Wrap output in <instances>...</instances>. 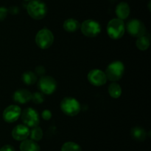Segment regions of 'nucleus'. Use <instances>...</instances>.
Returning <instances> with one entry per match:
<instances>
[{
  "instance_id": "9b49d317",
  "label": "nucleus",
  "mask_w": 151,
  "mask_h": 151,
  "mask_svg": "<svg viewBox=\"0 0 151 151\" xmlns=\"http://www.w3.org/2000/svg\"><path fill=\"white\" fill-rule=\"evenodd\" d=\"M21 113H22V109L20 107L15 105H10L6 107L3 112V119L7 123L15 122L21 116Z\"/></svg>"
},
{
  "instance_id": "39448f33",
  "label": "nucleus",
  "mask_w": 151,
  "mask_h": 151,
  "mask_svg": "<svg viewBox=\"0 0 151 151\" xmlns=\"http://www.w3.org/2000/svg\"><path fill=\"white\" fill-rule=\"evenodd\" d=\"M54 41V36L51 30L44 28L37 33L35 36V43L41 49L45 50L52 46Z\"/></svg>"
},
{
  "instance_id": "bb28decb",
  "label": "nucleus",
  "mask_w": 151,
  "mask_h": 151,
  "mask_svg": "<svg viewBox=\"0 0 151 151\" xmlns=\"http://www.w3.org/2000/svg\"><path fill=\"white\" fill-rule=\"evenodd\" d=\"M0 151H16V150H15V148L13 147L12 145L6 144V145H4V146L0 149Z\"/></svg>"
},
{
  "instance_id": "2eb2a0df",
  "label": "nucleus",
  "mask_w": 151,
  "mask_h": 151,
  "mask_svg": "<svg viewBox=\"0 0 151 151\" xmlns=\"http://www.w3.org/2000/svg\"><path fill=\"white\" fill-rule=\"evenodd\" d=\"M21 151H41V147L36 142L32 139H25L22 141L19 146Z\"/></svg>"
},
{
  "instance_id": "393cba45",
  "label": "nucleus",
  "mask_w": 151,
  "mask_h": 151,
  "mask_svg": "<svg viewBox=\"0 0 151 151\" xmlns=\"http://www.w3.org/2000/svg\"><path fill=\"white\" fill-rule=\"evenodd\" d=\"M52 113L50 110H43L42 113H41V116H42L43 119L47 120V121H48L52 118Z\"/></svg>"
},
{
  "instance_id": "f257e3e1",
  "label": "nucleus",
  "mask_w": 151,
  "mask_h": 151,
  "mask_svg": "<svg viewBox=\"0 0 151 151\" xmlns=\"http://www.w3.org/2000/svg\"><path fill=\"white\" fill-rule=\"evenodd\" d=\"M27 10L31 18L39 20L47 15V7L45 3L41 0H32L28 3Z\"/></svg>"
},
{
  "instance_id": "a211bd4d",
  "label": "nucleus",
  "mask_w": 151,
  "mask_h": 151,
  "mask_svg": "<svg viewBox=\"0 0 151 151\" xmlns=\"http://www.w3.org/2000/svg\"><path fill=\"white\" fill-rule=\"evenodd\" d=\"M108 90H109V95L114 99H118L122 95V88H121L120 85L116 81L109 84Z\"/></svg>"
},
{
  "instance_id": "5701e85b",
  "label": "nucleus",
  "mask_w": 151,
  "mask_h": 151,
  "mask_svg": "<svg viewBox=\"0 0 151 151\" xmlns=\"http://www.w3.org/2000/svg\"><path fill=\"white\" fill-rule=\"evenodd\" d=\"M31 100L35 104H37V105L43 103L44 101V93H42L41 92H35L34 93H32Z\"/></svg>"
},
{
  "instance_id": "423d86ee",
  "label": "nucleus",
  "mask_w": 151,
  "mask_h": 151,
  "mask_svg": "<svg viewBox=\"0 0 151 151\" xmlns=\"http://www.w3.org/2000/svg\"><path fill=\"white\" fill-rule=\"evenodd\" d=\"M125 29L131 36L137 37V38L145 36L147 33L146 27L144 23L137 19H131L128 21L125 26Z\"/></svg>"
},
{
  "instance_id": "7ed1b4c3",
  "label": "nucleus",
  "mask_w": 151,
  "mask_h": 151,
  "mask_svg": "<svg viewBox=\"0 0 151 151\" xmlns=\"http://www.w3.org/2000/svg\"><path fill=\"white\" fill-rule=\"evenodd\" d=\"M62 112L69 116H75L81 112V104L75 98L65 97L60 102Z\"/></svg>"
},
{
  "instance_id": "4468645a",
  "label": "nucleus",
  "mask_w": 151,
  "mask_h": 151,
  "mask_svg": "<svg viewBox=\"0 0 151 151\" xmlns=\"http://www.w3.org/2000/svg\"><path fill=\"white\" fill-rule=\"evenodd\" d=\"M115 12H116V16H118V19L123 20V19H127L129 16L130 7L128 3L122 1L117 4Z\"/></svg>"
},
{
  "instance_id": "9d476101",
  "label": "nucleus",
  "mask_w": 151,
  "mask_h": 151,
  "mask_svg": "<svg viewBox=\"0 0 151 151\" xmlns=\"http://www.w3.org/2000/svg\"><path fill=\"white\" fill-rule=\"evenodd\" d=\"M87 78L90 84L97 87L104 85L107 81V77L105 72L99 69L91 70L88 73Z\"/></svg>"
},
{
  "instance_id": "c85d7f7f",
  "label": "nucleus",
  "mask_w": 151,
  "mask_h": 151,
  "mask_svg": "<svg viewBox=\"0 0 151 151\" xmlns=\"http://www.w3.org/2000/svg\"><path fill=\"white\" fill-rule=\"evenodd\" d=\"M24 1H32V0H24Z\"/></svg>"
},
{
  "instance_id": "0eeeda50",
  "label": "nucleus",
  "mask_w": 151,
  "mask_h": 151,
  "mask_svg": "<svg viewBox=\"0 0 151 151\" xmlns=\"http://www.w3.org/2000/svg\"><path fill=\"white\" fill-rule=\"evenodd\" d=\"M81 30L82 33L85 36L92 38L97 36L100 33L101 26L97 21L93 19H87L81 24Z\"/></svg>"
},
{
  "instance_id": "cd10ccee",
  "label": "nucleus",
  "mask_w": 151,
  "mask_h": 151,
  "mask_svg": "<svg viewBox=\"0 0 151 151\" xmlns=\"http://www.w3.org/2000/svg\"><path fill=\"white\" fill-rule=\"evenodd\" d=\"M9 12L13 15L18 14L19 12V7H16V6H13V7H10V9H9Z\"/></svg>"
},
{
  "instance_id": "dca6fc26",
  "label": "nucleus",
  "mask_w": 151,
  "mask_h": 151,
  "mask_svg": "<svg viewBox=\"0 0 151 151\" xmlns=\"http://www.w3.org/2000/svg\"><path fill=\"white\" fill-rule=\"evenodd\" d=\"M131 135L134 140L137 142H143L147 137V132L142 127H134L131 129Z\"/></svg>"
},
{
  "instance_id": "412c9836",
  "label": "nucleus",
  "mask_w": 151,
  "mask_h": 151,
  "mask_svg": "<svg viewBox=\"0 0 151 151\" xmlns=\"http://www.w3.org/2000/svg\"><path fill=\"white\" fill-rule=\"evenodd\" d=\"M61 151H82L81 147L73 142H67L61 147Z\"/></svg>"
},
{
  "instance_id": "ddd939ff",
  "label": "nucleus",
  "mask_w": 151,
  "mask_h": 151,
  "mask_svg": "<svg viewBox=\"0 0 151 151\" xmlns=\"http://www.w3.org/2000/svg\"><path fill=\"white\" fill-rule=\"evenodd\" d=\"M32 93L27 89H19L16 90L13 95L14 102L19 104H25L31 101Z\"/></svg>"
},
{
  "instance_id": "f8f14e48",
  "label": "nucleus",
  "mask_w": 151,
  "mask_h": 151,
  "mask_svg": "<svg viewBox=\"0 0 151 151\" xmlns=\"http://www.w3.org/2000/svg\"><path fill=\"white\" fill-rule=\"evenodd\" d=\"M29 136V129L24 124H18L12 130V136L15 140L24 141Z\"/></svg>"
},
{
  "instance_id": "a878e982",
  "label": "nucleus",
  "mask_w": 151,
  "mask_h": 151,
  "mask_svg": "<svg viewBox=\"0 0 151 151\" xmlns=\"http://www.w3.org/2000/svg\"><path fill=\"white\" fill-rule=\"evenodd\" d=\"M45 73L46 69L45 68H44L43 66H38L35 68V74H36V76H44Z\"/></svg>"
},
{
  "instance_id": "f03ea898",
  "label": "nucleus",
  "mask_w": 151,
  "mask_h": 151,
  "mask_svg": "<svg viewBox=\"0 0 151 151\" xmlns=\"http://www.w3.org/2000/svg\"><path fill=\"white\" fill-rule=\"evenodd\" d=\"M125 31V25L123 21L119 19H113L108 23L107 33L111 38L119 39L123 36Z\"/></svg>"
},
{
  "instance_id": "f3484780",
  "label": "nucleus",
  "mask_w": 151,
  "mask_h": 151,
  "mask_svg": "<svg viewBox=\"0 0 151 151\" xmlns=\"http://www.w3.org/2000/svg\"><path fill=\"white\" fill-rule=\"evenodd\" d=\"M63 29L67 32H75L81 28V24L75 19H68L63 22Z\"/></svg>"
},
{
  "instance_id": "6ab92c4d",
  "label": "nucleus",
  "mask_w": 151,
  "mask_h": 151,
  "mask_svg": "<svg viewBox=\"0 0 151 151\" xmlns=\"http://www.w3.org/2000/svg\"><path fill=\"white\" fill-rule=\"evenodd\" d=\"M22 79L23 82L27 85H32L36 82L38 78H37V76L35 73L32 72V71H27L22 74Z\"/></svg>"
},
{
  "instance_id": "6e6552de",
  "label": "nucleus",
  "mask_w": 151,
  "mask_h": 151,
  "mask_svg": "<svg viewBox=\"0 0 151 151\" xmlns=\"http://www.w3.org/2000/svg\"><path fill=\"white\" fill-rule=\"evenodd\" d=\"M22 122L28 127H35L40 122V117L38 113L32 107H27L21 113Z\"/></svg>"
},
{
  "instance_id": "aec40b11",
  "label": "nucleus",
  "mask_w": 151,
  "mask_h": 151,
  "mask_svg": "<svg viewBox=\"0 0 151 151\" xmlns=\"http://www.w3.org/2000/svg\"><path fill=\"white\" fill-rule=\"evenodd\" d=\"M150 39L146 36L139 37L138 39L136 41V45L137 48L140 50H146L150 47Z\"/></svg>"
},
{
  "instance_id": "b1692460",
  "label": "nucleus",
  "mask_w": 151,
  "mask_h": 151,
  "mask_svg": "<svg viewBox=\"0 0 151 151\" xmlns=\"http://www.w3.org/2000/svg\"><path fill=\"white\" fill-rule=\"evenodd\" d=\"M7 13H8V10L4 7H0V22L5 19L7 17Z\"/></svg>"
},
{
  "instance_id": "4be33fe9",
  "label": "nucleus",
  "mask_w": 151,
  "mask_h": 151,
  "mask_svg": "<svg viewBox=\"0 0 151 151\" xmlns=\"http://www.w3.org/2000/svg\"><path fill=\"white\" fill-rule=\"evenodd\" d=\"M29 136L31 139L35 142L40 141L43 137V130L40 127H32V130L29 131Z\"/></svg>"
},
{
  "instance_id": "20e7f679",
  "label": "nucleus",
  "mask_w": 151,
  "mask_h": 151,
  "mask_svg": "<svg viewBox=\"0 0 151 151\" xmlns=\"http://www.w3.org/2000/svg\"><path fill=\"white\" fill-rule=\"evenodd\" d=\"M125 72V66L120 61H115L109 64L106 70V73L107 79L114 81H119L123 76Z\"/></svg>"
},
{
  "instance_id": "1a4fd4ad",
  "label": "nucleus",
  "mask_w": 151,
  "mask_h": 151,
  "mask_svg": "<svg viewBox=\"0 0 151 151\" xmlns=\"http://www.w3.org/2000/svg\"><path fill=\"white\" fill-rule=\"evenodd\" d=\"M38 88L42 93L46 95H51L57 88V82L55 79L50 76H41L38 81Z\"/></svg>"
}]
</instances>
